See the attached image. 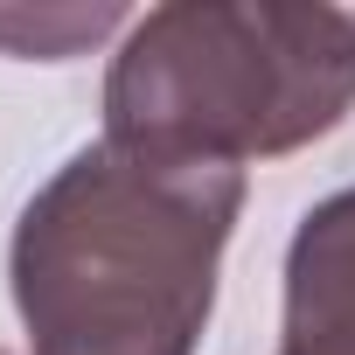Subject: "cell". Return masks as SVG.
<instances>
[{
	"mask_svg": "<svg viewBox=\"0 0 355 355\" xmlns=\"http://www.w3.org/2000/svg\"><path fill=\"white\" fill-rule=\"evenodd\" d=\"M237 209L244 167L77 146L8 244L28 355H196Z\"/></svg>",
	"mask_w": 355,
	"mask_h": 355,
	"instance_id": "6da1fadb",
	"label": "cell"
},
{
	"mask_svg": "<svg viewBox=\"0 0 355 355\" xmlns=\"http://www.w3.org/2000/svg\"><path fill=\"white\" fill-rule=\"evenodd\" d=\"M355 105V8L174 0L125 28L105 139L160 160L244 167L334 132Z\"/></svg>",
	"mask_w": 355,
	"mask_h": 355,
	"instance_id": "7a4b0ae2",
	"label": "cell"
},
{
	"mask_svg": "<svg viewBox=\"0 0 355 355\" xmlns=\"http://www.w3.org/2000/svg\"><path fill=\"white\" fill-rule=\"evenodd\" d=\"M279 355H355V182L313 202L286 244Z\"/></svg>",
	"mask_w": 355,
	"mask_h": 355,
	"instance_id": "3957f363",
	"label": "cell"
},
{
	"mask_svg": "<svg viewBox=\"0 0 355 355\" xmlns=\"http://www.w3.org/2000/svg\"><path fill=\"white\" fill-rule=\"evenodd\" d=\"M112 28H125V8H112V0H98V8H0V56L63 63L98 49Z\"/></svg>",
	"mask_w": 355,
	"mask_h": 355,
	"instance_id": "277c9868",
	"label": "cell"
},
{
	"mask_svg": "<svg viewBox=\"0 0 355 355\" xmlns=\"http://www.w3.org/2000/svg\"><path fill=\"white\" fill-rule=\"evenodd\" d=\"M0 355H8V348H0Z\"/></svg>",
	"mask_w": 355,
	"mask_h": 355,
	"instance_id": "5b68a950",
	"label": "cell"
}]
</instances>
